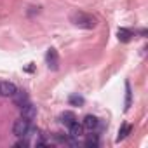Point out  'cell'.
<instances>
[{"label": "cell", "mask_w": 148, "mask_h": 148, "mask_svg": "<svg viewBox=\"0 0 148 148\" xmlns=\"http://www.w3.org/2000/svg\"><path fill=\"white\" fill-rule=\"evenodd\" d=\"M70 23L77 28H82V30H92L96 28L98 25V19L92 16V14H87V12H82V11H75L70 14Z\"/></svg>", "instance_id": "obj_1"}, {"label": "cell", "mask_w": 148, "mask_h": 148, "mask_svg": "<svg viewBox=\"0 0 148 148\" xmlns=\"http://www.w3.org/2000/svg\"><path fill=\"white\" fill-rule=\"evenodd\" d=\"M30 129H32V122L28 119H23V117H19L14 122V125H12V132L18 138H26L28 132H30Z\"/></svg>", "instance_id": "obj_2"}, {"label": "cell", "mask_w": 148, "mask_h": 148, "mask_svg": "<svg viewBox=\"0 0 148 148\" xmlns=\"http://www.w3.org/2000/svg\"><path fill=\"white\" fill-rule=\"evenodd\" d=\"M59 122L68 129L73 122H77V117H75V113H71V112H64V113L59 115Z\"/></svg>", "instance_id": "obj_9"}, {"label": "cell", "mask_w": 148, "mask_h": 148, "mask_svg": "<svg viewBox=\"0 0 148 148\" xmlns=\"http://www.w3.org/2000/svg\"><path fill=\"white\" fill-rule=\"evenodd\" d=\"M16 91H18V87H16L14 82H9V80H2V82H0V96L11 98Z\"/></svg>", "instance_id": "obj_4"}, {"label": "cell", "mask_w": 148, "mask_h": 148, "mask_svg": "<svg viewBox=\"0 0 148 148\" xmlns=\"http://www.w3.org/2000/svg\"><path fill=\"white\" fill-rule=\"evenodd\" d=\"M84 146H87V148H96V146H99V136L91 131V134H87V138L84 139Z\"/></svg>", "instance_id": "obj_10"}, {"label": "cell", "mask_w": 148, "mask_h": 148, "mask_svg": "<svg viewBox=\"0 0 148 148\" xmlns=\"http://www.w3.org/2000/svg\"><path fill=\"white\" fill-rule=\"evenodd\" d=\"M28 145H30V143H28L26 139H19V141L14 145V146H28Z\"/></svg>", "instance_id": "obj_15"}, {"label": "cell", "mask_w": 148, "mask_h": 148, "mask_svg": "<svg viewBox=\"0 0 148 148\" xmlns=\"http://www.w3.org/2000/svg\"><path fill=\"white\" fill-rule=\"evenodd\" d=\"M68 136H70L71 139H79V138L84 136V127H82V124H79V120L73 122V124L68 127Z\"/></svg>", "instance_id": "obj_5"}, {"label": "cell", "mask_w": 148, "mask_h": 148, "mask_svg": "<svg viewBox=\"0 0 148 148\" xmlns=\"http://www.w3.org/2000/svg\"><path fill=\"white\" fill-rule=\"evenodd\" d=\"M68 103H70L71 106H82V105L86 103V99H84L82 96H79V94H71V96L68 98Z\"/></svg>", "instance_id": "obj_12"}, {"label": "cell", "mask_w": 148, "mask_h": 148, "mask_svg": "<svg viewBox=\"0 0 148 148\" xmlns=\"http://www.w3.org/2000/svg\"><path fill=\"white\" fill-rule=\"evenodd\" d=\"M131 129H132V127H131L129 124H122V127H120V131H119V136H117V141H122V139L131 132Z\"/></svg>", "instance_id": "obj_13"}, {"label": "cell", "mask_w": 148, "mask_h": 148, "mask_svg": "<svg viewBox=\"0 0 148 148\" xmlns=\"http://www.w3.org/2000/svg\"><path fill=\"white\" fill-rule=\"evenodd\" d=\"M19 110H21V117H23V119H28L30 122L35 120V117H37V108H35L32 103H26V105L21 106Z\"/></svg>", "instance_id": "obj_7"}, {"label": "cell", "mask_w": 148, "mask_h": 148, "mask_svg": "<svg viewBox=\"0 0 148 148\" xmlns=\"http://www.w3.org/2000/svg\"><path fill=\"white\" fill-rule=\"evenodd\" d=\"M129 108H131V84L125 82V106H124V110L127 112Z\"/></svg>", "instance_id": "obj_14"}, {"label": "cell", "mask_w": 148, "mask_h": 148, "mask_svg": "<svg viewBox=\"0 0 148 148\" xmlns=\"http://www.w3.org/2000/svg\"><path fill=\"white\" fill-rule=\"evenodd\" d=\"M11 98H12V101H14V105H16L18 108H21V106H25L26 103H30V99H28V94H26L25 91H19V89H18V91H16V92H14Z\"/></svg>", "instance_id": "obj_6"}, {"label": "cell", "mask_w": 148, "mask_h": 148, "mask_svg": "<svg viewBox=\"0 0 148 148\" xmlns=\"http://www.w3.org/2000/svg\"><path fill=\"white\" fill-rule=\"evenodd\" d=\"M98 125H99V120H98V117H94V115H86L84 120H82V127L87 129V131H96Z\"/></svg>", "instance_id": "obj_8"}, {"label": "cell", "mask_w": 148, "mask_h": 148, "mask_svg": "<svg viewBox=\"0 0 148 148\" xmlns=\"http://www.w3.org/2000/svg\"><path fill=\"white\" fill-rule=\"evenodd\" d=\"M117 37H119V40H120V42H129V40L134 37V33H132L129 28H119Z\"/></svg>", "instance_id": "obj_11"}, {"label": "cell", "mask_w": 148, "mask_h": 148, "mask_svg": "<svg viewBox=\"0 0 148 148\" xmlns=\"http://www.w3.org/2000/svg\"><path fill=\"white\" fill-rule=\"evenodd\" d=\"M45 63H47L49 70H52V71H56L59 68V56H58V51L54 47L47 49V52H45Z\"/></svg>", "instance_id": "obj_3"}]
</instances>
